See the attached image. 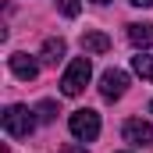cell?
Segmentation results:
<instances>
[{"mask_svg": "<svg viewBox=\"0 0 153 153\" xmlns=\"http://www.w3.org/2000/svg\"><path fill=\"white\" fill-rule=\"evenodd\" d=\"M4 132L11 135V139H29L32 132H36V117L29 107H22V103H11L7 111H4Z\"/></svg>", "mask_w": 153, "mask_h": 153, "instance_id": "cell-1", "label": "cell"}, {"mask_svg": "<svg viewBox=\"0 0 153 153\" xmlns=\"http://www.w3.org/2000/svg\"><path fill=\"white\" fill-rule=\"evenodd\" d=\"M89 75H93V64H89V57H75V61L68 64L64 78H61V93H64V96H78V93L89 85Z\"/></svg>", "mask_w": 153, "mask_h": 153, "instance_id": "cell-2", "label": "cell"}, {"mask_svg": "<svg viewBox=\"0 0 153 153\" xmlns=\"http://www.w3.org/2000/svg\"><path fill=\"white\" fill-rule=\"evenodd\" d=\"M68 128H71V135H75V139H82V143H93V139L100 135V114H96V111H89V107L71 111V117H68Z\"/></svg>", "mask_w": 153, "mask_h": 153, "instance_id": "cell-3", "label": "cell"}, {"mask_svg": "<svg viewBox=\"0 0 153 153\" xmlns=\"http://www.w3.org/2000/svg\"><path fill=\"white\" fill-rule=\"evenodd\" d=\"M121 135H125V143L143 146V150L153 143V128H150V121H143V117H128V121L121 125Z\"/></svg>", "mask_w": 153, "mask_h": 153, "instance_id": "cell-4", "label": "cell"}, {"mask_svg": "<svg viewBox=\"0 0 153 153\" xmlns=\"http://www.w3.org/2000/svg\"><path fill=\"white\" fill-rule=\"evenodd\" d=\"M125 89H128V75H125L121 68L103 71V78H100V96H103V100H121Z\"/></svg>", "mask_w": 153, "mask_h": 153, "instance_id": "cell-5", "label": "cell"}, {"mask_svg": "<svg viewBox=\"0 0 153 153\" xmlns=\"http://www.w3.org/2000/svg\"><path fill=\"white\" fill-rule=\"evenodd\" d=\"M7 64H11L14 78H22V82H32V78L39 75V61H36V57H29V53H11Z\"/></svg>", "mask_w": 153, "mask_h": 153, "instance_id": "cell-6", "label": "cell"}, {"mask_svg": "<svg viewBox=\"0 0 153 153\" xmlns=\"http://www.w3.org/2000/svg\"><path fill=\"white\" fill-rule=\"evenodd\" d=\"M64 50H68V46H64L61 36H57V39H46L43 50H39V61H43L46 68H57V61H64Z\"/></svg>", "mask_w": 153, "mask_h": 153, "instance_id": "cell-7", "label": "cell"}, {"mask_svg": "<svg viewBox=\"0 0 153 153\" xmlns=\"http://www.w3.org/2000/svg\"><path fill=\"white\" fill-rule=\"evenodd\" d=\"M82 50L85 53H107L111 50V39L103 36V32H96V29H85L82 32Z\"/></svg>", "mask_w": 153, "mask_h": 153, "instance_id": "cell-8", "label": "cell"}, {"mask_svg": "<svg viewBox=\"0 0 153 153\" xmlns=\"http://www.w3.org/2000/svg\"><path fill=\"white\" fill-rule=\"evenodd\" d=\"M128 39H132L135 46H150V43H153V25H146V22L128 25Z\"/></svg>", "mask_w": 153, "mask_h": 153, "instance_id": "cell-9", "label": "cell"}, {"mask_svg": "<svg viewBox=\"0 0 153 153\" xmlns=\"http://www.w3.org/2000/svg\"><path fill=\"white\" fill-rule=\"evenodd\" d=\"M132 68L146 78V82H153V53H139V57H132Z\"/></svg>", "mask_w": 153, "mask_h": 153, "instance_id": "cell-10", "label": "cell"}, {"mask_svg": "<svg viewBox=\"0 0 153 153\" xmlns=\"http://www.w3.org/2000/svg\"><path fill=\"white\" fill-rule=\"evenodd\" d=\"M53 4H57V11H61L64 18H78V11H82L78 0H53Z\"/></svg>", "mask_w": 153, "mask_h": 153, "instance_id": "cell-11", "label": "cell"}, {"mask_svg": "<svg viewBox=\"0 0 153 153\" xmlns=\"http://www.w3.org/2000/svg\"><path fill=\"white\" fill-rule=\"evenodd\" d=\"M36 114H39V121H53V117H57V103H53V100H43L36 107Z\"/></svg>", "mask_w": 153, "mask_h": 153, "instance_id": "cell-12", "label": "cell"}, {"mask_svg": "<svg viewBox=\"0 0 153 153\" xmlns=\"http://www.w3.org/2000/svg\"><path fill=\"white\" fill-rule=\"evenodd\" d=\"M61 153H89V150H85V146H78V143H64Z\"/></svg>", "mask_w": 153, "mask_h": 153, "instance_id": "cell-13", "label": "cell"}, {"mask_svg": "<svg viewBox=\"0 0 153 153\" xmlns=\"http://www.w3.org/2000/svg\"><path fill=\"white\" fill-rule=\"evenodd\" d=\"M128 4H135V7H153V0H128Z\"/></svg>", "mask_w": 153, "mask_h": 153, "instance_id": "cell-14", "label": "cell"}, {"mask_svg": "<svg viewBox=\"0 0 153 153\" xmlns=\"http://www.w3.org/2000/svg\"><path fill=\"white\" fill-rule=\"evenodd\" d=\"M96 4H107V0H96Z\"/></svg>", "mask_w": 153, "mask_h": 153, "instance_id": "cell-15", "label": "cell"}, {"mask_svg": "<svg viewBox=\"0 0 153 153\" xmlns=\"http://www.w3.org/2000/svg\"><path fill=\"white\" fill-rule=\"evenodd\" d=\"M150 111H153V103H150Z\"/></svg>", "mask_w": 153, "mask_h": 153, "instance_id": "cell-16", "label": "cell"}]
</instances>
